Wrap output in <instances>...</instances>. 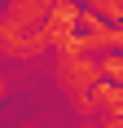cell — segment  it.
I'll list each match as a JSON object with an SVG mask.
<instances>
[{"mask_svg": "<svg viewBox=\"0 0 123 128\" xmlns=\"http://www.w3.org/2000/svg\"><path fill=\"white\" fill-rule=\"evenodd\" d=\"M44 49H53L44 26L18 22L13 13H0V53H4V58H13V62H31V58H40Z\"/></svg>", "mask_w": 123, "mask_h": 128, "instance_id": "cell-1", "label": "cell"}, {"mask_svg": "<svg viewBox=\"0 0 123 128\" xmlns=\"http://www.w3.org/2000/svg\"><path fill=\"white\" fill-rule=\"evenodd\" d=\"M53 75H57V88L66 97H75V93L101 84V62L92 53H84V49H62L57 62H53Z\"/></svg>", "mask_w": 123, "mask_h": 128, "instance_id": "cell-2", "label": "cell"}, {"mask_svg": "<svg viewBox=\"0 0 123 128\" xmlns=\"http://www.w3.org/2000/svg\"><path fill=\"white\" fill-rule=\"evenodd\" d=\"M18 22H31V26H44L49 22V13H53V0H9V9Z\"/></svg>", "mask_w": 123, "mask_h": 128, "instance_id": "cell-3", "label": "cell"}, {"mask_svg": "<svg viewBox=\"0 0 123 128\" xmlns=\"http://www.w3.org/2000/svg\"><path fill=\"white\" fill-rule=\"evenodd\" d=\"M88 9L106 22H123V0H88Z\"/></svg>", "mask_w": 123, "mask_h": 128, "instance_id": "cell-4", "label": "cell"}, {"mask_svg": "<svg viewBox=\"0 0 123 128\" xmlns=\"http://www.w3.org/2000/svg\"><path fill=\"white\" fill-rule=\"evenodd\" d=\"M4 93H9V80H4V75H0V102H4Z\"/></svg>", "mask_w": 123, "mask_h": 128, "instance_id": "cell-5", "label": "cell"}]
</instances>
